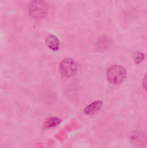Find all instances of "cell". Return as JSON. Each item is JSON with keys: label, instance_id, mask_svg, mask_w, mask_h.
Masks as SVG:
<instances>
[{"label": "cell", "instance_id": "1", "mask_svg": "<svg viewBox=\"0 0 147 148\" xmlns=\"http://www.w3.org/2000/svg\"><path fill=\"white\" fill-rule=\"evenodd\" d=\"M29 13L35 19L43 18L48 13V5L44 0H33L29 6Z\"/></svg>", "mask_w": 147, "mask_h": 148}, {"label": "cell", "instance_id": "2", "mask_svg": "<svg viewBox=\"0 0 147 148\" xmlns=\"http://www.w3.org/2000/svg\"><path fill=\"white\" fill-rule=\"evenodd\" d=\"M126 70L120 66H113L107 70V79L113 84L122 82L126 77Z\"/></svg>", "mask_w": 147, "mask_h": 148}, {"label": "cell", "instance_id": "3", "mask_svg": "<svg viewBox=\"0 0 147 148\" xmlns=\"http://www.w3.org/2000/svg\"><path fill=\"white\" fill-rule=\"evenodd\" d=\"M61 72L64 76L69 77L73 76L77 71V65L76 62L72 59H65L62 62L61 66Z\"/></svg>", "mask_w": 147, "mask_h": 148}, {"label": "cell", "instance_id": "4", "mask_svg": "<svg viewBox=\"0 0 147 148\" xmlns=\"http://www.w3.org/2000/svg\"><path fill=\"white\" fill-rule=\"evenodd\" d=\"M46 43L52 50H57L59 49V40L55 36H49L46 39Z\"/></svg>", "mask_w": 147, "mask_h": 148}, {"label": "cell", "instance_id": "5", "mask_svg": "<svg viewBox=\"0 0 147 148\" xmlns=\"http://www.w3.org/2000/svg\"><path fill=\"white\" fill-rule=\"evenodd\" d=\"M102 106V102L101 101H95L91 103L90 105H88L86 108H85V113L87 114H93L96 112H98L100 110V108Z\"/></svg>", "mask_w": 147, "mask_h": 148}, {"label": "cell", "instance_id": "6", "mask_svg": "<svg viewBox=\"0 0 147 148\" xmlns=\"http://www.w3.org/2000/svg\"><path fill=\"white\" fill-rule=\"evenodd\" d=\"M61 122V121L57 118H49L45 122V126L48 127V128H52V127H56L59 123Z\"/></svg>", "mask_w": 147, "mask_h": 148}, {"label": "cell", "instance_id": "7", "mask_svg": "<svg viewBox=\"0 0 147 148\" xmlns=\"http://www.w3.org/2000/svg\"><path fill=\"white\" fill-rule=\"evenodd\" d=\"M144 57H145L144 54H142V53H137L136 56H135V62L137 63H140L144 60Z\"/></svg>", "mask_w": 147, "mask_h": 148}, {"label": "cell", "instance_id": "8", "mask_svg": "<svg viewBox=\"0 0 147 148\" xmlns=\"http://www.w3.org/2000/svg\"><path fill=\"white\" fill-rule=\"evenodd\" d=\"M143 86H144V88H146V90L147 91V75L145 77V79H144V82H143Z\"/></svg>", "mask_w": 147, "mask_h": 148}]
</instances>
